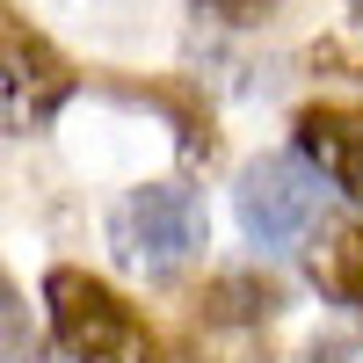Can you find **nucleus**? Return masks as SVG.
Wrapping results in <instances>:
<instances>
[{"mask_svg":"<svg viewBox=\"0 0 363 363\" xmlns=\"http://www.w3.org/2000/svg\"><path fill=\"white\" fill-rule=\"evenodd\" d=\"M44 313H51V335L73 363H160V342L145 335V320L87 269H51Z\"/></svg>","mask_w":363,"mask_h":363,"instance_id":"f257e3e1","label":"nucleus"},{"mask_svg":"<svg viewBox=\"0 0 363 363\" xmlns=\"http://www.w3.org/2000/svg\"><path fill=\"white\" fill-rule=\"evenodd\" d=\"M109 240H116V255H124L138 277L167 284L174 269H182V262H196V255H203V240H211L203 196L189 189V182H145V189H131L124 203H116Z\"/></svg>","mask_w":363,"mask_h":363,"instance_id":"f03ea898","label":"nucleus"},{"mask_svg":"<svg viewBox=\"0 0 363 363\" xmlns=\"http://www.w3.org/2000/svg\"><path fill=\"white\" fill-rule=\"evenodd\" d=\"M73 87H80V73L58 58V44L0 0V138L51 131V116L73 102Z\"/></svg>","mask_w":363,"mask_h":363,"instance_id":"7ed1b4c3","label":"nucleus"},{"mask_svg":"<svg viewBox=\"0 0 363 363\" xmlns=\"http://www.w3.org/2000/svg\"><path fill=\"white\" fill-rule=\"evenodd\" d=\"M233 211H240V233H247L255 247H291V240L313 225V211H320V182L291 153H262L247 174H240Z\"/></svg>","mask_w":363,"mask_h":363,"instance_id":"20e7f679","label":"nucleus"},{"mask_svg":"<svg viewBox=\"0 0 363 363\" xmlns=\"http://www.w3.org/2000/svg\"><path fill=\"white\" fill-rule=\"evenodd\" d=\"M298 153L320 160V174L335 182V189L349 203H363V109L349 102H313V109H298Z\"/></svg>","mask_w":363,"mask_h":363,"instance_id":"39448f33","label":"nucleus"},{"mask_svg":"<svg viewBox=\"0 0 363 363\" xmlns=\"http://www.w3.org/2000/svg\"><path fill=\"white\" fill-rule=\"evenodd\" d=\"M313 284L363 313V225H320V240H313Z\"/></svg>","mask_w":363,"mask_h":363,"instance_id":"423d86ee","label":"nucleus"},{"mask_svg":"<svg viewBox=\"0 0 363 363\" xmlns=\"http://www.w3.org/2000/svg\"><path fill=\"white\" fill-rule=\"evenodd\" d=\"M284 306V291L269 284V277H218L211 284V298H203V313H211V327H262L269 313Z\"/></svg>","mask_w":363,"mask_h":363,"instance_id":"0eeeda50","label":"nucleus"},{"mask_svg":"<svg viewBox=\"0 0 363 363\" xmlns=\"http://www.w3.org/2000/svg\"><path fill=\"white\" fill-rule=\"evenodd\" d=\"M0 363H37V342H29L22 298H15V284H8V277H0Z\"/></svg>","mask_w":363,"mask_h":363,"instance_id":"6e6552de","label":"nucleus"},{"mask_svg":"<svg viewBox=\"0 0 363 363\" xmlns=\"http://www.w3.org/2000/svg\"><path fill=\"white\" fill-rule=\"evenodd\" d=\"M196 363H269V356L255 349V335H240V327H218V335L196 349Z\"/></svg>","mask_w":363,"mask_h":363,"instance_id":"1a4fd4ad","label":"nucleus"},{"mask_svg":"<svg viewBox=\"0 0 363 363\" xmlns=\"http://www.w3.org/2000/svg\"><path fill=\"white\" fill-rule=\"evenodd\" d=\"M203 8H211V15H225V22H255L269 0H203Z\"/></svg>","mask_w":363,"mask_h":363,"instance_id":"9d476101","label":"nucleus"},{"mask_svg":"<svg viewBox=\"0 0 363 363\" xmlns=\"http://www.w3.org/2000/svg\"><path fill=\"white\" fill-rule=\"evenodd\" d=\"M306 363H342V342H313V349H306Z\"/></svg>","mask_w":363,"mask_h":363,"instance_id":"9b49d317","label":"nucleus"},{"mask_svg":"<svg viewBox=\"0 0 363 363\" xmlns=\"http://www.w3.org/2000/svg\"><path fill=\"white\" fill-rule=\"evenodd\" d=\"M349 15H356V22H363V0H349Z\"/></svg>","mask_w":363,"mask_h":363,"instance_id":"f8f14e48","label":"nucleus"}]
</instances>
